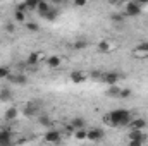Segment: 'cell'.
Instances as JSON below:
<instances>
[{
    "mask_svg": "<svg viewBox=\"0 0 148 146\" xmlns=\"http://www.w3.org/2000/svg\"><path fill=\"white\" fill-rule=\"evenodd\" d=\"M103 120L109 126H127L131 122V113L126 108H117V110H112L110 113H107L103 117Z\"/></svg>",
    "mask_w": 148,
    "mask_h": 146,
    "instance_id": "obj_1",
    "label": "cell"
},
{
    "mask_svg": "<svg viewBox=\"0 0 148 146\" xmlns=\"http://www.w3.org/2000/svg\"><path fill=\"white\" fill-rule=\"evenodd\" d=\"M119 79H121V76H119L117 72H114V71L102 72V76H100V81H102V83H105V84H109V86H117Z\"/></svg>",
    "mask_w": 148,
    "mask_h": 146,
    "instance_id": "obj_2",
    "label": "cell"
},
{
    "mask_svg": "<svg viewBox=\"0 0 148 146\" xmlns=\"http://www.w3.org/2000/svg\"><path fill=\"white\" fill-rule=\"evenodd\" d=\"M140 14H141V3H138V2H129V3H126V14H124V16L134 17V16H140Z\"/></svg>",
    "mask_w": 148,
    "mask_h": 146,
    "instance_id": "obj_3",
    "label": "cell"
},
{
    "mask_svg": "<svg viewBox=\"0 0 148 146\" xmlns=\"http://www.w3.org/2000/svg\"><path fill=\"white\" fill-rule=\"evenodd\" d=\"M103 138V131L102 129H90V131H86V139L88 141H93V143H97V141H100Z\"/></svg>",
    "mask_w": 148,
    "mask_h": 146,
    "instance_id": "obj_4",
    "label": "cell"
},
{
    "mask_svg": "<svg viewBox=\"0 0 148 146\" xmlns=\"http://www.w3.org/2000/svg\"><path fill=\"white\" fill-rule=\"evenodd\" d=\"M60 132L59 131H55V129H52V131H47L45 132V136H43V139L47 141V143H59L60 141Z\"/></svg>",
    "mask_w": 148,
    "mask_h": 146,
    "instance_id": "obj_5",
    "label": "cell"
},
{
    "mask_svg": "<svg viewBox=\"0 0 148 146\" xmlns=\"http://www.w3.org/2000/svg\"><path fill=\"white\" fill-rule=\"evenodd\" d=\"M12 145V134L9 129L0 131V146H10Z\"/></svg>",
    "mask_w": 148,
    "mask_h": 146,
    "instance_id": "obj_6",
    "label": "cell"
},
{
    "mask_svg": "<svg viewBox=\"0 0 148 146\" xmlns=\"http://www.w3.org/2000/svg\"><path fill=\"white\" fill-rule=\"evenodd\" d=\"M127 126L131 127V131H143L147 126V120L145 119H131V122Z\"/></svg>",
    "mask_w": 148,
    "mask_h": 146,
    "instance_id": "obj_7",
    "label": "cell"
},
{
    "mask_svg": "<svg viewBox=\"0 0 148 146\" xmlns=\"http://www.w3.org/2000/svg\"><path fill=\"white\" fill-rule=\"evenodd\" d=\"M60 64H62V59L59 55H48L47 57V65L50 69H57V67H60Z\"/></svg>",
    "mask_w": 148,
    "mask_h": 146,
    "instance_id": "obj_8",
    "label": "cell"
},
{
    "mask_svg": "<svg viewBox=\"0 0 148 146\" xmlns=\"http://www.w3.org/2000/svg\"><path fill=\"white\" fill-rule=\"evenodd\" d=\"M86 77H88V76L83 72V71H74V72L71 74V81H73L74 84H81V83H84Z\"/></svg>",
    "mask_w": 148,
    "mask_h": 146,
    "instance_id": "obj_9",
    "label": "cell"
},
{
    "mask_svg": "<svg viewBox=\"0 0 148 146\" xmlns=\"http://www.w3.org/2000/svg\"><path fill=\"white\" fill-rule=\"evenodd\" d=\"M41 57H43V53H41V52H31L26 62H28V65H33V67H35L38 62L41 60Z\"/></svg>",
    "mask_w": 148,
    "mask_h": 146,
    "instance_id": "obj_10",
    "label": "cell"
},
{
    "mask_svg": "<svg viewBox=\"0 0 148 146\" xmlns=\"http://www.w3.org/2000/svg\"><path fill=\"white\" fill-rule=\"evenodd\" d=\"M84 124H86V122H84L83 117H76V119L71 120V129H73L74 132H76V131H81V129H84Z\"/></svg>",
    "mask_w": 148,
    "mask_h": 146,
    "instance_id": "obj_11",
    "label": "cell"
},
{
    "mask_svg": "<svg viewBox=\"0 0 148 146\" xmlns=\"http://www.w3.org/2000/svg\"><path fill=\"white\" fill-rule=\"evenodd\" d=\"M127 138H129V141H141L143 143L147 136H145L143 131H129V136Z\"/></svg>",
    "mask_w": 148,
    "mask_h": 146,
    "instance_id": "obj_12",
    "label": "cell"
},
{
    "mask_svg": "<svg viewBox=\"0 0 148 146\" xmlns=\"http://www.w3.org/2000/svg\"><path fill=\"white\" fill-rule=\"evenodd\" d=\"M50 10H52V7H50V3H48V2H40V3H38L36 12L41 16V17H45V16H47Z\"/></svg>",
    "mask_w": 148,
    "mask_h": 146,
    "instance_id": "obj_13",
    "label": "cell"
},
{
    "mask_svg": "<svg viewBox=\"0 0 148 146\" xmlns=\"http://www.w3.org/2000/svg\"><path fill=\"white\" fill-rule=\"evenodd\" d=\"M134 53H138L140 57H148V41H141L134 48Z\"/></svg>",
    "mask_w": 148,
    "mask_h": 146,
    "instance_id": "obj_14",
    "label": "cell"
},
{
    "mask_svg": "<svg viewBox=\"0 0 148 146\" xmlns=\"http://www.w3.org/2000/svg\"><path fill=\"white\" fill-rule=\"evenodd\" d=\"M19 117V110L16 108V107H10L9 110H5V120H16Z\"/></svg>",
    "mask_w": 148,
    "mask_h": 146,
    "instance_id": "obj_15",
    "label": "cell"
},
{
    "mask_svg": "<svg viewBox=\"0 0 148 146\" xmlns=\"http://www.w3.org/2000/svg\"><path fill=\"white\" fill-rule=\"evenodd\" d=\"M112 48H114V46H112V43L109 40H102V41L98 43V50H100L102 53H109Z\"/></svg>",
    "mask_w": 148,
    "mask_h": 146,
    "instance_id": "obj_16",
    "label": "cell"
},
{
    "mask_svg": "<svg viewBox=\"0 0 148 146\" xmlns=\"http://www.w3.org/2000/svg\"><path fill=\"white\" fill-rule=\"evenodd\" d=\"M10 81H12L14 84H21V86H24V84H26V76H24V74H17V76L10 77Z\"/></svg>",
    "mask_w": 148,
    "mask_h": 146,
    "instance_id": "obj_17",
    "label": "cell"
},
{
    "mask_svg": "<svg viewBox=\"0 0 148 146\" xmlns=\"http://www.w3.org/2000/svg\"><path fill=\"white\" fill-rule=\"evenodd\" d=\"M14 19H16L17 23H24V21H26V14H24L23 10H19V9H17V10H16V14H14Z\"/></svg>",
    "mask_w": 148,
    "mask_h": 146,
    "instance_id": "obj_18",
    "label": "cell"
},
{
    "mask_svg": "<svg viewBox=\"0 0 148 146\" xmlns=\"http://www.w3.org/2000/svg\"><path fill=\"white\" fill-rule=\"evenodd\" d=\"M38 122H40V126H43V127H47V126H50V124H52V120H50V117H48V115H41Z\"/></svg>",
    "mask_w": 148,
    "mask_h": 146,
    "instance_id": "obj_19",
    "label": "cell"
},
{
    "mask_svg": "<svg viewBox=\"0 0 148 146\" xmlns=\"http://www.w3.org/2000/svg\"><path fill=\"white\" fill-rule=\"evenodd\" d=\"M74 138H76L77 141H83V139H86V129L76 131V132H74Z\"/></svg>",
    "mask_w": 148,
    "mask_h": 146,
    "instance_id": "obj_20",
    "label": "cell"
},
{
    "mask_svg": "<svg viewBox=\"0 0 148 146\" xmlns=\"http://www.w3.org/2000/svg\"><path fill=\"white\" fill-rule=\"evenodd\" d=\"M10 77V69L9 67H0V79H7Z\"/></svg>",
    "mask_w": 148,
    "mask_h": 146,
    "instance_id": "obj_21",
    "label": "cell"
},
{
    "mask_svg": "<svg viewBox=\"0 0 148 146\" xmlns=\"http://www.w3.org/2000/svg\"><path fill=\"white\" fill-rule=\"evenodd\" d=\"M76 50H83V48H86L88 46V41H83V40H79V41H74V45H73Z\"/></svg>",
    "mask_w": 148,
    "mask_h": 146,
    "instance_id": "obj_22",
    "label": "cell"
},
{
    "mask_svg": "<svg viewBox=\"0 0 148 146\" xmlns=\"http://www.w3.org/2000/svg\"><path fill=\"white\" fill-rule=\"evenodd\" d=\"M110 21L112 23H122V21H124V14H112Z\"/></svg>",
    "mask_w": 148,
    "mask_h": 146,
    "instance_id": "obj_23",
    "label": "cell"
},
{
    "mask_svg": "<svg viewBox=\"0 0 148 146\" xmlns=\"http://www.w3.org/2000/svg\"><path fill=\"white\" fill-rule=\"evenodd\" d=\"M26 29H28V31H35V33H36V31H40V26H38L36 23H26Z\"/></svg>",
    "mask_w": 148,
    "mask_h": 146,
    "instance_id": "obj_24",
    "label": "cell"
},
{
    "mask_svg": "<svg viewBox=\"0 0 148 146\" xmlns=\"http://www.w3.org/2000/svg\"><path fill=\"white\" fill-rule=\"evenodd\" d=\"M55 17H57V10H55V9H52V10L45 16V19H48V21H53Z\"/></svg>",
    "mask_w": 148,
    "mask_h": 146,
    "instance_id": "obj_25",
    "label": "cell"
},
{
    "mask_svg": "<svg viewBox=\"0 0 148 146\" xmlns=\"http://www.w3.org/2000/svg\"><path fill=\"white\" fill-rule=\"evenodd\" d=\"M131 96V89H121V93H119V98H129Z\"/></svg>",
    "mask_w": 148,
    "mask_h": 146,
    "instance_id": "obj_26",
    "label": "cell"
},
{
    "mask_svg": "<svg viewBox=\"0 0 148 146\" xmlns=\"http://www.w3.org/2000/svg\"><path fill=\"white\" fill-rule=\"evenodd\" d=\"M119 93H121V89L117 86H110V89H109V95L110 96H119Z\"/></svg>",
    "mask_w": 148,
    "mask_h": 146,
    "instance_id": "obj_27",
    "label": "cell"
},
{
    "mask_svg": "<svg viewBox=\"0 0 148 146\" xmlns=\"http://www.w3.org/2000/svg\"><path fill=\"white\" fill-rule=\"evenodd\" d=\"M3 29H5L7 33H14V31H16V28H14V24H12V23H7V24L3 26Z\"/></svg>",
    "mask_w": 148,
    "mask_h": 146,
    "instance_id": "obj_28",
    "label": "cell"
},
{
    "mask_svg": "<svg viewBox=\"0 0 148 146\" xmlns=\"http://www.w3.org/2000/svg\"><path fill=\"white\" fill-rule=\"evenodd\" d=\"M0 98H2V100H9V98H10V93H9L7 89H3V91L0 93Z\"/></svg>",
    "mask_w": 148,
    "mask_h": 146,
    "instance_id": "obj_29",
    "label": "cell"
},
{
    "mask_svg": "<svg viewBox=\"0 0 148 146\" xmlns=\"http://www.w3.org/2000/svg\"><path fill=\"white\" fill-rule=\"evenodd\" d=\"M24 113H26V115H35V113H36V107H28Z\"/></svg>",
    "mask_w": 148,
    "mask_h": 146,
    "instance_id": "obj_30",
    "label": "cell"
},
{
    "mask_svg": "<svg viewBox=\"0 0 148 146\" xmlns=\"http://www.w3.org/2000/svg\"><path fill=\"white\" fill-rule=\"evenodd\" d=\"M86 3H88V2H84V0H76V2H74V5H76V7H84Z\"/></svg>",
    "mask_w": 148,
    "mask_h": 146,
    "instance_id": "obj_31",
    "label": "cell"
},
{
    "mask_svg": "<svg viewBox=\"0 0 148 146\" xmlns=\"http://www.w3.org/2000/svg\"><path fill=\"white\" fill-rule=\"evenodd\" d=\"M127 146H143V143H141V141H129Z\"/></svg>",
    "mask_w": 148,
    "mask_h": 146,
    "instance_id": "obj_32",
    "label": "cell"
}]
</instances>
